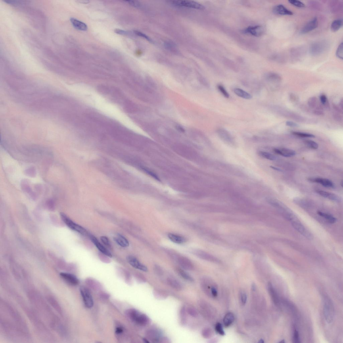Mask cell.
Here are the masks:
<instances>
[{
  "instance_id": "6da1fadb",
  "label": "cell",
  "mask_w": 343,
  "mask_h": 343,
  "mask_svg": "<svg viewBox=\"0 0 343 343\" xmlns=\"http://www.w3.org/2000/svg\"><path fill=\"white\" fill-rule=\"evenodd\" d=\"M92 106L102 113L118 121L126 127L131 124L132 122L129 117L116 106L101 95L95 98Z\"/></svg>"
},
{
  "instance_id": "7a4b0ae2",
  "label": "cell",
  "mask_w": 343,
  "mask_h": 343,
  "mask_svg": "<svg viewBox=\"0 0 343 343\" xmlns=\"http://www.w3.org/2000/svg\"><path fill=\"white\" fill-rule=\"evenodd\" d=\"M324 313L326 321L328 323L333 321L334 316V309L333 303L327 296L324 298Z\"/></svg>"
},
{
  "instance_id": "3957f363",
  "label": "cell",
  "mask_w": 343,
  "mask_h": 343,
  "mask_svg": "<svg viewBox=\"0 0 343 343\" xmlns=\"http://www.w3.org/2000/svg\"><path fill=\"white\" fill-rule=\"evenodd\" d=\"M60 217L63 221L70 229L80 234L81 235H87V233L86 230L81 226L71 220L65 214L61 213L60 214Z\"/></svg>"
},
{
  "instance_id": "277c9868",
  "label": "cell",
  "mask_w": 343,
  "mask_h": 343,
  "mask_svg": "<svg viewBox=\"0 0 343 343\" xmlns=\"http://www.w3.org/2000/svg\"><path fill=\"white\" fill-rule=\"evenodd\" d=\"M80 291L85 306L88 308H92L93 306L94 301L92 296L89 290L85 286H81Z\"/></svg>"
},
{
  "instance_id": "5b68a950",
  "label": "cell",
  "mask_w": 343,
  "mask_h": 343,
  "mask_svg": "<svg viewBox=\"0 0 343 343\" xmlns=\"http://www.w3.org/2000/svg\"><path fill=\"white\" fill-rule=\"evenodd\" d=\"M172 3L175 5L179 7L193 8L199 10H204V6L201 4L197 2L191 1H172Z\"/></svg>"
},
{
  "instance_id": "8992f818",
  "label": "cell",
  "mask_w": 343,
  "mask_h": 343,
  "mask_svg": "<svg viewBox=\"0 0 343 343\" xmlns=\"http://www.w3.org/2000/svg\"><path fill=\"white\" fill-rule=\"evenodd\" d=\"M291 223L293 227L305 237L310 240L312 239V234L306 229L298 219L292 221Z\"/></svg>"
},
{
  "instance_id": "52a82bcc",
  "label": "cell",
  "mask_w": 343,
  "mask_h": 343,
  "mask_svg": "<svg viewBox=\"0 0 343 343\" xmlns=\"http://www.w3.org/2000/svg\"><path fill=\"white\" fill-rule=\"evenodd\" d=\"M327 46V44L324 42L315 43L311 46L310 51L311 55L313 56L319 55L325 51Z\"/></svg>"
},
{
  "instance_id": "ba28073f",
  "label": "cell",
  "mask_w": 343,
  "mask_h": 343,
  "mask_svg": "<svg viewBox=\"0 0 343 343\" xmlns=\"http://www.w3.org/2000/svg\"><path fill=\"white\" fill-rule=\"evenodd\" d=\"M127 262L132 266L135 269L144 272H147L148 269L145 265L142 264L135 257L132 256H127L126 258Z\"/></svg>"
},
{
  "instance_id": "9c48e42d",
  "label": "cell",
  "mask_w": 343,
  "mask_h": 343,
  "mask_svg": "<svg viewBox=\"0 0 343 343\" xmlns=\"http://www.w3.org/2000/svg\"><path fill=\"white\" fill-rule=\"evenodd\" d=\"M318 25V18L316 17L310 21L303 27L301 31V33L302 34H307L316 29Z\"/></svg>"
},
{
  "instance_id": "30bf717a",
  "label": "cell",
  "mask_w": 343,
  "mask_h": 343,
  "mask_svg": "<svg viewBox=\"0 0 343 343\" xmlns=\"http://www.w3.org/2000/svg\"><path fill=\"white\" fill-rule=\"evenodd\" d=\"M264 29L260 26H251L248 27L243 30L245 34H250L256 37H259L264 32Z\"/></svg>"
},
{
  "instance_id": "8fae6325",
  "label": "cell",
  "mask_w": 343,
  "mask_h": 343,
  "mask_svg": "<svg viewBox=\"0 0 343 343\" xmlns=\"http://www.w3.org/2000/svg\"><path fill=\"white\" fill-rule=\"evenodd\" d=\"M273 12L276 15L279 16H291L293 14L291 10H288L285 6L282 4L275 6L273 8Z\"/></svg>"
},
{
  "instance_id": "7c38bea8",
  "label": "cell",
  "mask_w": 343,
  "mask_h": 343,
  "mask_svg": "<svg viewBox=\"0 0 343 343\" xmlns=\"http://www.w3.org/2000/svg\"><path fill=\"white\" fill-rule=\"evenodd\" d=\"M92 242L95 245L96 247L97 248L100 252H102L105 256L111 258L112 255L109 251L104 246L100 243L99 241L94 236H91L90 237Z\"/></svg>"
},
{
  "instance_id": "4fadbf2b",
  "label": "cell",
  "mask_w": 343,
  "mask_h": 343,
  "mask_svg": "<svg viewBox=\"0 0 343 343\" xmlns=\"http://www.w3.org/2000/svg\"><path fill=\"white\" fill-rule=\"evenodd\" d=\"M308 180L309 181L313 182L319 183L325 187H334V185L333 182L328 179L321 178H310Z\"/></svg>"
},
{
  "instance_id": "5bb4252c",
  "label": "cell",
  "mask_w": 343,
  "mask_h": 343,
  "mask_svg": "<svg viewBox=\"0 0 343 343\" xmlns=\"http://www.w3.org/2000/svg\"><path fill=\"white\" fill-rule=\"evenodd\" d=\"M162 334L161 331L156 328L150 329L146 332V335L154 342H159Z\"/></svg>"
},
{
  "instance_id": "9a60e30c",
  "label": "cell",
  "mask_w": 343,
  "mask_h": 343,
  "mask_svg": "<svg viewBox=\"0 0 343 343\" xmlns=\"http://www.w3.org/2000/svg\"><path fill=\"white\" fill-rule=\"evenodd\" d=\"M217 133L219 136L223 141L226 143H233V139L230 134L224 129L220 128L217 130Z\"/></svg>"
},
{
  "instance_id": "2e32d148",
  "label": "cell",
  "mask_w": 343,
  "mask_h": 343,
  "mask_svg": "<svg viewBox=\"0 0 343 343\" xmlns=\"http://www.w3.org/2000/svg\"><path fill=\"white\" fill-rule=\"evenodd\" d=\"M60 275L63 279L71 285L76 286L79 283L78 279L74 275L64 273H61Z\"/></svg>"
},
{
  "instance_id": "e0dca14e",
  "label": "cell",
  "mask_w": 343,
  "mask_h": 343,
  "mask_svg": "<svg viewBox=\"0 0 343 343\" xmlns=\"http://www.w3.org/2000/svg\"><path fill=\"white\" fill-rule=\"evenodd\" d=\"M273 150L276 154L286 157H290L296 154L294 150L287 148H275Z\"/></svg>"
},
{
  "instance_id": "ac0fdd59",
  "label": "cell",
  "mask_w": 343,
  "mask_h": 343,
  "mask_svg": "<svg viewBox=\"0 0 343 343\" xmlns=\"http://www.w3.org/2000/svg\"><path fill=\"white\" fill-rule=\"evenodd\" d=\"M150 322V319L147 315L140 312L136 318L134 323L140 326H145L148 325Z\"/></svg>"
},
{
  "instance_id": "d6986e66",
  "label": "cell",
  "mask_w": 343,
  "mask_h": 343,
  "mask_svg": "<svg viewBox=\"0 0 343 343\" xmlns=\"http://www.w3.org/2000/svg\"><path fill=\"white\" fill-rule=\"evenodd\" d=\"M178 262L180 266L184 269L190 271L193 269V265L191 261L185 257H179L178 258Z\"/></svg>"
},
{
  "instance_id": "ffe728a7",
  "label": "cell",
  "mask_w": 343,
  "mask_h": 343,
  "mask_svg": "<svg viewBox=\"0 0 343 343\" xmlns=\"http://www.w3.org/2000/svg\"><path fill=\"white\" fill-rule=\"evenodd\" d=\"M70 20L73 27L77 30L81 31H86L87 30V26L85 23L74 18H70Z\"/></svg>"
},
{
  "instance_id": "44dd1931",
  "label": "cell",
  "mask_w": 343,
  "mask_h": 343,
  "mask_svg": "<svg viewBox=\"0 0 343 343\" xmlns=\"http://www.w3.org/2000/svg\"><path fill=\"white\" fill-rule=\"evenodd\" d=\"M167 282L169 286L175 290L180 291L182 290L183 286L178 280L172 277H169L167 279Z\"/></svg>"
},
{
  "instance_id": "7402d4cb",
  "label": "cell",
  "mask_w": 343,
  "mask_h": 343,
  "mask_svg": "<svg viewBox=\"0 0 343 343\" xmlns=\"http://www.w3.org/2000/svg\"><path fill=\"white\" fill-rule=\"evenodd\" d=\"M317 192L320 195L323 197L329 199L330 200L337 202H340V197L335 194L320 190H317Z\"/></svg>"
},
{
  "instance_id": "603a6c76",
  "label": "cell",
  "mask_w": 343,
  "mask_h": 343,
  "mask_svg": "<svg viewBox=\"0 0 343 343\" xmlns=\"http://www.w3.org/2000/svg\"><path fill=\"white\" fill-rule=\"evenodd\" d=\"M268 290L273 302L276 305L278 306L279 303V297L277 291L271 283H269L268 284Z\"/></svg>"
},
{
  "instance_id": "cb8c5ba5",
  "label": "cell",
  "mask_w": 343,
  "mask_h": 343,
  "mask_svg": "<svg viewBox=\"0 0 343 343\" xmlns=\"http://www.w3.org/2000/svg\"><path fill=\"white\" fill-rule=\"evenodd\" d=\"M114 240L118 245L123 247H128L129 243L128 240L124 236L118 234L114 238Z\"/></svg>"
},
{
  "instance_id": "d4e9b609",
  "label": "cell",
  "mask_w": 343,
  "mask_h": 343,
  "mask_svg": "<svg viewBox=\"0 0 343 343\" xmlns=\"http://www.w3.org/2000/svg\"><path fill=\"white\" fill-rule=\"evenodd\" d=\"M168 237L171 241L175 243L181 244L186 241L185 238L177 234L170 233L168 234Z\"/></svg>"
},
{
  "instance_id": "484cf974",
  "label": "cell",
  "mask_w": 343,
  "mask_h": 343,
  "mask_svg": "<svg viewBox=\"0 0 343 343\" xmlns=\"http://www.w3.org/2000/svg\"><path fill=\"white\" fill-rule=\"evenodd\" d=\"M176 271L178 275L184 279L190 282H193L194 281L193 278L186 272L184 269L180 268H177Z\"/></svg>"
},
{
  "instance_id": "4316f807",
  "label": "cell",
  "mask_w": 343,
  "mask_h": 343,
  "mask_svg": "<svg viewBox=\"0 0 343 343\" xmlns=\"http://www.w3.org/2000/svg\"><path fill=\"white\" fill-rule=\"evenodd\" d=\"M234 92L239 97L244 99L249 100L252 98L251 95L242 89L236 88L234 90Z\"/></svg>"
},
{
  "instance_id": "83f0119b",
  "label": "cell",
  "mask_w": 343,
  "mask_h": 343,
  "mask_svg": "<svg viewBox=\"0 0 343 343\" xmlns=\"http://www.w3.org/2000/svg\"><path fill=\"white\" fill-rule=\"evenodd\" d=\"M234 320H235V318H234L233 314L231 312L228 313L223 318L224 325L225 327H229L233 323Z\"/></svg>"
},
{
  "instance_id": "f1b7e54d",
  "label": "cell",
  "mask_w": 343,
  "mask_h": 343,
  "mask_svg": "<svg viewBox=\"0 0 343 343\" xmlns=\"http://www.w3.org/2000/svg\"><path fill=\"white\" fill-rule=\"evenodd\" d=\"M343 25L342 19H338L333 21L331 25V30L332 32H336L342 28Z\"/></svg>"
},
{
  "instance_id": "f546056e",
  "label": "cell",
  "mask_w": 343,
  "mask_h": 343,
  "mask_svg": "<svg viewBox=\"0 0 343 343\" xmlns=\"http://www.w3.org/2000/svg\"><path fill=\"white\" fill-rule=\"evenodd\" d=\"M187 308L183 306L182 307L180 312V323L182 325H185L187 322Z\"/></svg>"
},
{
  "instance_id": "4dcf8cb0",
  "label": "cell",
  "mask_w": 343,
  "mask_h": 343,
  "mask_svg": "<svg viewBox=\"0 0 343 343\" xmlns=\"http://www.w3.org/2000/svg\"><path fill=\"white\" fill-rule=\"evenodd\" d=\"M317 214L320 216L323 217L326 219L329 223H335L336 221V219L331 215L327 214L326 213L320 212V211H318Z\"/></svg>"
},
{
  "instance_id": "1f68e13d",
  "label": "cell",
  "mask_w": 343,
  "mask_h": 343,
  "mask_svg": "<svg viewBox=\"0 0 343 343\" xmlns=\"http://www.w3.org/2000/svg\"><path fill=\"white\" fill-rule=\"evenodd\" d=\"M259 155L262 157L267 159L271 161H275L277 159V157L273 154L266 152L263 151H259L258 152Z\"/></svg>"
},
{
  "instance_id": "d6a6232c",
  "label": "cell",
  "mask_w": 343,
  "mask_h": 343,
  "mask_svg": "<svg viewBox=\"0 0 343 343\" xmlns=\"http://www.w3.org/2000/svg\"><path fill=\"white\" fill-rule=\"evenodd\" d=\"M293 135L296 136L304 138H314L315 135L311 134L294 131L292 133Z\"/></svg>"
},
{
  "instance_id": "836d02e7",
  "label": "cell",
  "mask_w": 343,
  "mask_h": 343,
  "mask_svg": "<svg viewBox=\"0 0 343 343\" xmlns=\"http://www.w3.org/2000/svg\"><path fill=\"white\" fill-rule=\"evenodd\" d=\"M288 3L294 7L299 8H304L305 7V4L300 1L296 0H289Z\"/></svg>"
},
{
  "instance_id": "e575fe53",
  "label": "cell",
  "mask_w": 343,
  "mask_h": 343,
  "mask_svg": "<svg viewBox=\"0 0 343 343\" xmlns=\"http://www.w3.org/2000/svg\"><path fill=\"white\" fill-rule=\"evenodd\" d=\"M268 78L271 81H279L281 80V77L279 74L275 73H270L268 75Z\"/></svg>"
},
{
  "instance_id": "d590c367",
  "label": "cell",
  "mask_w": 343,
  "mask_h": 343,
  "mask_svg": "<svg viewBox=\"0 0 343 343\" xmlns=\"http://www.w3.org/2000/svg\"><path fill=\"white\" fill-rule=\"evenodd\" d=\"M187 313L192 317L196 318L198 316V313L197 310L193 307H189L187 308Z\"/></svg>"
},
{
  "instance_id": "8d00e7d4",
  "label": "cell",
  "mask_w": 343,
  "mask_h": 343,
  "mask_svg": "<svg viewBox=\"0 0 343 343\" xmlns=\"http://www.w3.org/2000/svg\"><path fill=\"white\" fill-rule=\"evenodd\" d=\"M343 43H341L339 45L336 50V57L341 59H343Z\"/></svg>"
},
{
  "instance_id": "74e56055",
  "label": "cell",
  "mask_w": 343,
  "mask_h": 343,
  "mask_svg": "<svg viewBox=\"0 0 343 343\" xmlns=\"http://www.w3.org/2000/svg\"><path fill=\"white\" fill-rule=\"evenodd\" d=\"M217 88L224 97L227 98L230 97L229 94L223 85H218L217 86Z\"/></svg>"
},
{
  "instance_id": "f35d334b",
  "label": "cell",
  "mask_w": 343,
  "mask_h": 343,
  "mask_svg": "<svg viewBox=\"0 0 343 343\" xmlns=\"http://www.w3.org/2000/svg\"><path fill=\"white\" fill-rule=\"evenodd\" d=\"M305 143L312 149L316 150L318 148V145L317 143L312 140H306L305 141Z\"/></svg>"
},
{
  "instance_id": "ab89813d",
  "label": "cell",
  "mask_w": 343,
  "mask_h": 343,
  "mask_svg": "<svg viewBox=\"0 0 343 343\" xmlns=\"http://www.w3.org/2000/svg\"><path fill=\"white\" fill-rule=\"evenodd\" d=\"M212 332L210 329L208 328H205L202 331V336L206 338H210L212 335Z\"/></svg>"
},
{
  "instance_id": "60d3db41",
  "label": "cell",
  "mask_w": 343,
  "mask_h": 343,
  "mask_svg": "<svg viewBox=\"0 0 343 343\" xmlns=\"http://www.w3.org/2000/svg\"><path fill=\"white\" fill-rule=\"evenodd\" d=\"M215 331L217 333L221 335H225V332L224 331L222 325L220 323H217L215 326Z\"/></svg>"
},
{
  "instance_id": "b9f144b4",
  "label": "cell",
  "mask_w": 343,
  "mask_h": 343,
  "mask_svg": "<svg viewBox=\"0 0 343 343\" xmlns=\"http://www.w3.org/2000/svg\"><path fill=\"white\" fill-rule=\"evenodd\" d=\"M154 295L158 299H163L166 298L167 297V295L166 293L163 292L161 290H155L154 292Z\"/></svg>"
},
{
  "instance_id": "7bdbcfd3",
  "label": "cell",
  "mask_w": 343,
  "mask_h": 343,
  "mask_svg": "<svg viewBox=\"0 0 343 343\" xmlns=\"http://www.w3.org/2000/svg\"><path fill=\"white\" fill-rule=\"evenodd\" d=\"M317 99L315 97H311L309 99L308 103L310 107L313 108L316 105Z\"/></svg>"
},
{
  "instance_id": "ee69618b",
  "label": "cell",
  "mask_w": 343,
  "mask_h": 343,
  "mask_svg": "<svg viewBox=\"0 0 343 343\" xmlns=\"http://www.w3.org/2000/svg\"><path fill=\"white\" fill-rule=\"evenodd\" d=\"M100 239L102 243L107 246L109 247H111L110 242L107 237L106 236H102L100 238Z\"/></svg>"
},
{
  "instance_id": "f6af8a7d",
  "label": "cell",
  "mask_w": 343,
  "mask_h": 343,
  "mask_svg": "<svg viewBox=\"0 0 343 343\" xmlns=\"http://www.w3.org/2000/svg\"><path fill=\"white\" fill-rule=\"evenodd\" d=\"M293 341L294 343H298L300 342L299 332L296 329L294 330L293 334Z\"/></svg>"
},
{
  "instance_id": "bcb514c9",
  "label": "cell",
  "mask_w": 343,
  "mask_h": 343,
  "mask_svg": "<svg viewBox=\"0 0 343 343\" xmlns=\"http://www.w3.org/2000/svg\"><path fill=\"white\" fill-rule=\"evenodd\" d=\"M240 298L242 304L243 305H245L247 300V296L246 293L243 292L241 293Z\"/></svg>"
},
{
  "instance_id": "7dc6e473",
  "label": "cell",
  "mask_w": 343,
  "mask_h": 343,
  "mask_svg": "<svg viewBox=\"0 0 343 343\" xmlns=\"http://www.w3.org/2000/svg\"><path fill=\"white\" fill-rule=\"evenodd\" d=\"M143 169L146 173L148 174L150 176L153 177L156 180L158 181L160 180V179L159 178V177L157 176L155 174L152 172V171L148 170V169H146L145 168H143Z\"/></svg>"
},
{
  "instance_id": "c3c4849f",
  "label": "cell",
  "mask_w": 343,
  "mask_h": 343,
  "mask_svg": "<svg viewBox=\"0 0 343 343\" xmlns=\"http://www.w3.org/2000/svg\"><path fill=\"white\" fill-rule=\"evenodd\" d=\"M134 33L136 34L138 36H139L143 37V38L147 40L148 41H149L150 42H152V40L151 39L147 36H146V35L143 34V33L139 32V31H135Z\"/></svg>"
},
{
  "instance_id": "681fc988",
  "label": "cell",
  "mask_w": 343,
  "mask_h": 343,
  "mask_svg": "<svg viewBox=\"0 0 343 343\" xmlns=\"http://www.w3.org/2000/svg\"><path fill=\"white\" fill-rule=\"evenodd\" d=\"M126 3H128L131 5L133 6L136 8H139L141 7V5L139 2L136 1H125Z\"/></svg>"
},
{
  "instance_id": "f907efd6",
  "label": "cell",
  "mask_w": 343,
  "mask_h": 343,
  "mask_svg": "<svg viewBox=\"0 0 343 343\" xmlns=\"http://www.w3.org/2000/svg\"><path fill=\"white\" fill-rule=\"evenodd\" d=\"M114 32L115 33H116V34H118L119 35H129V33L128 32H127L126 31L121 30V29H115Z\"/></svg>"
},
{
  "instance_id": "816d5d0a",
  "label": "cell",
  "mask_w": 343,
  "mask_h": 343,
  "mask_svg": "<svg viewBox=\"0 0 343 343\" xmlns=\"http://www.w3.org/2000/svg\"><path fill=\"white\" fill-rule=\"evenodd\" d=\"M198 254H199V256L200 257H202V258L208 259V260L211 259L212 260L213 259H214L212 258V257H210V256H209L208 254H205V253H204V252H200V253H198Z\"/></svg>"
},
{
  "instance_id": "f5cc1de1",
  "label": "cell",
  "mask_w": 343,
  "mask_h": 343,
  "mask_svg": "<svg viewBox=\"0 0 343 343\" xmlns=\"http://www.w3.org/2000/svg\"><path fill=\"white\" fill-rule=\"evenodd\" d=\"M286 126L290 127H295L299 126V125L291 121H286Z\"/></svg>"
},
{
  "instance_id": "db71d44e",
  "label": "cell",
  "mask_w": 343,
  "mask_h": 343,
  "mask_svg": "<svg viewBox=\"0 0 343 343\" xmlns=\"http://www.w3.org/2000/svg\"><path fill=\"white\" fill-rule=\"evenodd\" d=\"M154 270L156 274L159 275H161L163 274L162 269L159 266H155Z\"/></svg>"
},
{
  "instance_id": "11a10c76",
  "label": "cell",
  "mask_w": 343,
  "mask_h": 343,
  "mask_svg": "<svg viewBox=\"0 0 343 343\" xmlns=\"http://www.w3.org/2000/svg\"><path fill=\"white\" fill-rule=\"evenodd\" d=\"M320 100L322 104L325 105L327 101V98L325 95H322L320 96Z\"/></svg>"
},
{
  "instance_id": "9f6ffc18",
  "label": "cell",
  "mask_w": 343,
  "mask_h": 343,
  "mask_svg": "<svg viewBox=\"0 0 343 343\" xmlns=\"http://www.w3.org/2000/svg\"><path fill=\"white\" fill-rule=\"evenodd\" d=\"M211 294L214 297H216L217 295V290L214 286H213L211 288Z\"/></svg>"
},
{
  "instance_id": "6f0895ef",
  "label": "cell",
  "mask_w": 343,
  "mask_h": 343,
  "mask_svg": "<svg viewBox=\"0 0 343 343\" xmlns=\"http://www.w3.org/2000/svg\"><path fill=\"white\" fill-rule=\"evenodd\" d=\"M123 329L122 328L118 327L116 328L115 332L117 334H120L122 333Z\"/></svg>"
},
{
  "instance_id": "680465c9",
  "label": "cell",
  "mask_w": 343,
  "mask_h": 343,
  "mask_svg": "<svg viewBox=\"0 0 343 343\" xmlns=\"http://www.w3.org/2000/svg\"><path fill=\"white\" fill-rule=\"evenodd\" d=\"M297 98L296 97L295 95L294 94H292L291 95H290V99H291L292 101H297Z\"/></svg>"
},
{
  "instance_id": "91938a15",
  "label": "cell",
  "mask_w": 343,
  "mask_h": 343,
  "mask_svg": "<svg viewBox=\"0 0 343 343\" xmlns=\"http://www.w3.org/2000/svg\"><path fill=\"white\" fill-rule=\"evenodd\" d=\"M315 113L319 115H321L323 113L321 111L317 110L315 111Z\"/></svg>"
},
{
  "instance_id": "94428289",
  "label": "cell",
  "mask_w": 343,
  "mask_h": 343,
  "mask_svg": "<svg viewBox=\"0 0 343 343\" xmlns=\"http://www.w3.org/2000/svg\"><path fill=\"white\" fill-rule=\"evenodd\" d=\"M79 1V3L83 4H87L89 2V1H86V0H82V1L81 0V1Z\"/></svg>"
},
{
  "instance_id": "6125c7cd",
  "label": "cell",
  "mask_w": 343,
  "mask_h": 343,
  "mask_svg": "<svg viewBox=\"0 0 343 343\" xmlns=\"http://www.w3.org/2000/svg\"><path fill=\"white\" fill-rule=\"evenodd\" d=\"M271 167L272 169H274V170H275L277 171H280V172H281L282 171V170H281V169H279L278 168H277V167H273V166H271Z\"/></svg>"
},
{
  "instance_id": "be15d7a7",
  "label": "cell",
  "mask_w": 343,
  "mask_h": 343,
  "mask_svg": "<svg viewBox=\"0 0 343 343\" xmlns=\"http://www.w3.org/2000/svg\"><path fill=\"white\" fill-rule=\"evenodd\" d=\"M143 341L145 343H147L149 342H148V341L146 339H145V338L143 339Z\"/></svg>"
},
{
  "instance_id": "e7e4bbea",
  "label": "cell",
  "mask_w": 343,
  "mask_h": 343,
  "mask_svg": "<svg viewBox=\"0 0 343 343\" xmlns=\"http://www.w3.org/2000/svg\"><path fill=\"white\" fill-rule=\"evenodd\" d=\"M285 342V341H284V340H282L281 341V342H279V343H284Z\"/></svg>"
},
{
  "instance_id": "03108f58",
  "label": "cell",
  "mask_w": 343,
  "mask_h": 343,
  "mask_svg": "<svg viewBox=\"0 0 343 343\" xmlns=\"http://www.w3.org/2000/svg\"><path fill=\"white\" fill-rule=\"evenodd\" d=\"M260 342H260V343H261H261H263V342H264V341H263V340H260Z\"/></svg>"
}]
</instances>
